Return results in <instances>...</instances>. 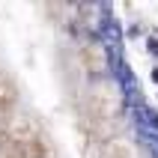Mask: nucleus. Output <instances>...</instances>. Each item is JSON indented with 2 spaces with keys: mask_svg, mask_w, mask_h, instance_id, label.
<instances>
[{
  "mask_svg": "<svg viewBox=\"0 0 158 158\" xmlns=\"http://www.w3.org/2000/svg\"><path fill=\"white\" fill-rule=\"evenodd\" d=\"M89 110L102 123H110L123 114V93L110 78H96L89 84Z\"/></svg>",
  "mask_w": 158,
  "mask_h": 158,
  "instance_id": "obj_1",
  "label": "nucleus"
},
{
  "mask_svg": "<svg viewBox=\"0 0 158 158\" xmlns=\"http://www.w3.org/2000/svg\"><path fill=\"white\" fill-rule=\"evenodd\" d=\"M6 131H9V137H12L15 143L24 146V143H30L33 137H39V125H36V119L27 114V110L18 107L15 114L6 119Z\"/></svg>",
  "mask_w": 158,
  "mask_h": 158,
  "instance_id": "obj_2",
  "label": "nucleus"
},
{
  "mask_svg": "<svg viewBox=\"0 0 158 158\" xmlns=\"http://www.w3.org/2000/svg\"><path fill=\"white\" fill-rule=\"evenodd\" d=\"M98 158H140V149H137V143H134L131 137L114 134V137H107V140L102 143Z\"/></svg>",
  "mask_w": 158,
  "mask_h": 158,
  "instance_id": "obj_3",
  "label": "nucleus"
},
{
  "mask_svg": "<svg viewBox=\"0 0 158 158\" xmlns=\"http://www.w3.org/2000/svg\"><path fill=\"white\" fill-rule=\"evenodd\" d=\"M15 110H18V87H15V81L0 69V119L6 123Z\"/></svg>",
  "mask_w": 158,
  "mask_h": 158,
  "instance_id": "obj_4",
  "label": "nucleus"
},
{
  "mask_svg": "<svg viewBox=\"0 0 158 158\" xmlns=\"http://www.w3.org/2000/svg\"><path fill=\"white\" fill-rule=\"evenodd\" d=\"M21 149H24V158H51V146H48V140H45L42 134L33 137L30 143H24Z\"/></svg>",
  "mask_w": 158,
  "mask_h": 158,
  "instance_id": "obj_5",
  "label": "nucleus"
},
{
  "mask_svg": "<svg viewBox=\"0 0 158 158\" xmlns=\"http://www.w3.org/2000/svg\"><path fill=\"white\" fill-rule=\"evenodd\" d=\"M0 158H24V149H21V143H15V140H12L6 128L0 131Z\"/></svg>",
  "mask_w": 158,
  "mask_h": 158,
  "instance_id": "obj_6",
  "label": "nucleus"
}]
</instances>
